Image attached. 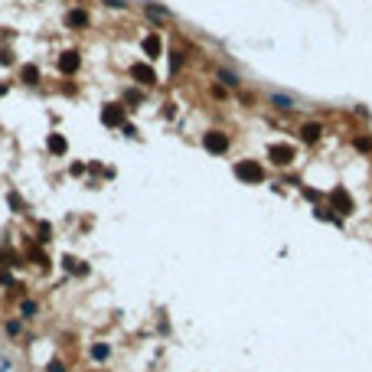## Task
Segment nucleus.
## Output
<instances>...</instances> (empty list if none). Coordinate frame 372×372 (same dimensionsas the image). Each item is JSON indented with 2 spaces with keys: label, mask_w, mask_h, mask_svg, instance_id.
I'll return each mask as SVG.
<instances>
[{
  "label": "nucleus",
  "mask_w": 372,
  "mask_h": 372,
  "mask_svg": "<svg viewBox=\"0 0 372 372\" xmlns=\"http://www.w3.org/2000/svg\"><path fill=\"white\" fill-rule=\"evenodd\" d=\"M268 160L274 167H291L294 164V147L291 144H271L268 147Z\"/></svg>",
  "instance_id": "2"
},
{
  "label": "nucleus",
  "mask_w": 372,
  "mask_h": 372,
  "mask_svg": "<svg viewBox=\"0 0 372 372\" xmlns=\"http://www.w3.org/2000/svg\"><path fill=\"white\" fill-rule=\"evenodd\" d=\"M271 105H274L278 111H294L297 101L291 98V95H284V92H271Z\"/></svg>",
  "instance_id": "10"
},
{
  "label": "nucleus",
  "mask_w": 372,
  "mask_h": 372,
  "mask_svg": "<svg viewBox=\"0 0 372 372\" xmlns=\"http://www.w3.org/2000/svg\"><path fill=\"white\" fill-rule=\"evenodd\" d=\"M180 66H183V59H180V53H170V72H180Z\"/></svg>",
  "instance_id": "22"
},
{
  "label": "nucleus",
  "mask_w": 372,
  "mask_h": 372,
  "mask_svg": "<svg viewBox=\"0 0 372 372\" xmlns=\"http://www.w3.org/2000/svg\"><path fill=\"white\" fill-rule=\"evenodd\" d=\"M203 147H206L209 153L222 157V153L229 150V137H225L222 131H206V134H203Z\"/></svg>",
  "instance_id": "3"
},
{
  "label": "nucleus",
  "mask_w": 372,
  "mask_h": 372,
  "mask_svg": "<svg viewBox=\"0 0 372 372\" xmlns=\"http://www.w3.org/2000/svg\"><path fill=\"white\" fill-rule=\"evenodd\" d=\"M10 206H13V209H23V199H20V196H13V193H10Z\"/></svg>",
  "instance_id": "28"
},
{
  "label": "nucleus",
  "mask_w": 372,
  "mask_h": 372,
  "mask_svg": "<svg viewBox=\"0 0 372 372\" xmlns=\"http://www.w3.org/2000/svg\"><path fill=\"white\" fill-rule=\"evenodd\" d=\"M300 141L304 144H317L320 141V134H323V128H320V121H307V124H300Z\"/></svg>",
  "instance_id": "7"
},
{
  "label": "nucleus",
  "mask_w": 372,
  "mask_h": 372,
  "mask_svg": "<svg viewBox=\"0 0 372 372\" xmlns=\"http://www.w3.org/2000/svg\"><path fill=\"white\" fill-rule=\"evenodd\" d=\"M92 359L105 362V359H108V346H105V343H98V346H92Z\"/></svg>",
  "instance_id": "19"
},
{
  "label": "nucleus",
  "mask_w": 372,
  "mask_h": 372,
  "mask_svg": "<svg viewBox=\"0 0 372 372\" xmlns=\"http://www.w3.org/2000/svg\"><path fill=\"white\" fill-rule=\"evenodd\" d=\"M36 310H39V307H36V300H23V304H20V314H23V317H33Z\"/></svg>",
  "instance_id": "20"
},
{
  "label": "nucleus",
  "mask_w": 372,
  "mask_h": 372,
  "mask_svg": "<svg viewBox=\"0 0 372 372\" xmlns=\"http://www.w3.org/2000/svg\"><path fill=\"white\" fill-rule=\"evenodd\" d=\"M78 66H82V62H78V53H75V49H69V53H62V56H59V69H62L66 75L78 72Z\"/></svg>",
  "instance_id": "8"
},
{
  "label": "nucleus",
  "mask_w": 372,
  "mask_h": 372,
  "mask_svg": "<svg viewBox=\"0 0 372 372\" xmlns=\"http://www.w3.org/2000/svg\"><path fill=\"white\" fill-rule=\"evenodd\" d=\"M46 372H66V366H62V362H59V359H53V362H49V366H46Z\"/></svg>",
  "instance_id": "25"
},
{
  "label": "nucleus",
  "mask_w": 372,
  "mask_h": 372,
  "mask_svg": "<svg viewBox=\"0 0 372 372\" xmlns=\"http://www.w3.org/2000/svg\"><path fill=\"white\" fill-rule=\"evenodd\" d=\"M105 3H108V7H118V10L124 7V0H105Z\"/></svg>",
  "instance_id": "29"
},
{
  "label": "nucleus",
  "mask_w": 372,
  "mask_h": 372,
  "mask_svg": "<svg viewBox=\"0 0 372 372\" xmlns=\"http://www.w3.org/2000/svg\"><path fill=\"white\" fill-rule=\"evenodd\" d=\"M62 268H66V271H72V274H78V278H82V274H88V268L78 261V258H72V255H66V258H62Z\"/></svg>",
  "instance_id": "16"
},
{
  "label": "nucleus",
  "mask_w": 372,
  "mask_h": 372,
  "mask_svg": "<svg viewBox=\"0 0 372 372\" xmlns=\"http://www.w3.org/2000/svg\"><path fill=\"white\" fill-rule=\"evenodd\" d=\"M330 209H333V212H339V216H350V212H353V199L346 196V189H343V186H336V189L330 193Z\"/></svg>",
  "instance_id": "4"
},
{
  "label": "nucleus",
  "mask_w": 372,
  "mask_h": 372,
  "mask_svg": "<svg viewBox=\"0 0 372 372\" xmlns=\"http://www.w3.org/2000/svg\"><path fill=\"white\" fill-rule=\"evenodd\" d=\"M212 98H225V85H212Z\"/></svg>",
  "instance_id": "27"
},
{
  "label": "nucleus",
  "mask_w": 372,
  "mask_h": 372,
  "mask_svg": "<svg viewBox=\"0 0 372 372\" xmlns=\"http://www.w3.org/2000/svg\"><path fill=\"white\" fill-rule=\"evenodd\" d=\"M46 147H49V153H56V157H59V153H66V137H62V134H49V141H46Z\"/></svg>",
  "instance_id": "13"
},
{
  "label": "nucleus",
  "mask_w": 372,
  "mask_h": 372,
  "mask_svg": "<svg viewBox=\"0 0 372 372\" xmlns=\"http://www.w3.org/2000/svg\"><path fill=\"white\" fill-rule=\"evenodd\" d=\"M235 176L245 180V183H261L264 180V167L255 164V160H239V164H235Z\"/></svg>",
  "instance_id": "1"
},
{
  "label": "nucleus",
  "mask_w": 372,
  "mask_h": 372,
  "mask_svg": "<svg viewBox=\"0 0 372 372\" xmlns=\"http://www.w3.org/2000/svg\"><path fill=\"white\" fill-rule=\"evenodd\" d=\"M49 222H43V225H39V229H36V235H39V242H49Z\"/></svg>",
  "instance_id": "23"
},
{
  "label": "nucleus",
  "mask_w": 372,
  "mask_h": 372,
  "mask_svg": "<svg viewBox=\"0 0 372 372\" xmlns=\"http://www.w3.org/2000/svg\"><path fill=\"white\" fill-rule=\"evenodd\" d=\"M356 147H359V150H372V141L369 137H356Z\"/></svg>",
  "instance_id": "24"
},
{
  "label": "nucleus",
  "mask_w": 372,
  "mask_h": 372,
  "mask_svg": "<svg viewBox=\"0 0 372 372\" xmlns=\"http://www.w3.org/2000/svg\"><path fill=\"white\" fill-rule=\"evenodd\" d=\"M144 13H147L153 23H167L170 20V10H160V7H153V3H144Z\"/></svg>",
  "instance_id": "14"
},
{
  "label": "nucleus",
  "mask_w": 372,
  "mask_h": 372,
  "mask_svg": "<svg viewBox=\"0 0 372 372\" xmlns=\"http://www.w3.org/2000/svg\"><path fill=\"white\" fill-rule=\"evenodd\" d=\"M66 23H69V26H75V30H82V26H88V13L85 10H69L66 13Z\"/></svg>",
  "instance_id": "12"
},
{
  "label": "nucleus",
  "mask_w": 372,
  "mask_h": 372,
  "mask_svg": "<svg viewBox=\"0 0 372 372\" xmlns=\"http://www.w3.org/2000/svg\"><path fill=\"white\" fill-rule=\"evenodd\" d=\"M101 124H105V128H118V124H124V105H105V111H101Z\"/></svg>",
  "instance_id": "6"
},
{
  "label": "nucleus",
  "mask_w": 372,
  "mask_h": 372,
  "mask_svg": "<svg viewBox=\"0 0 372 372\" xmlns=\"http://www.w3.org/2000/svg\"><path fill=\"white\" fill-rule=\"evenodd\" d=\"M30 261H33V264H39L43 271H46V268H49V258H46V255L39 252V248H33V252H30Z\"/></svg>",
  "instance_id": "17"
},
{
  "label": "nucleus",
  "mask_w": 372,
  "mask_h": 372,
  "mask_svg": "<svg viewBox=\"0 0 372 372\" xmlns=\"http://www.w3.org/2000/svg\"><path fill=\"white\" fill-rule=\"evenodd\" d=\"M20 82H23V85H36V82H39V66L26 62V66L20 69Z\"/></svg>",
  "instance_id": "11"
},
{
  "label": "nucleus",
  "mask_w": 372,
  "mask_h": 372,
  "mask_svg": "<svg viewBox=\"0 0 372 372\" xmlns=\"http://www.w3.org/2000/svg\"><path fill=\"white\" fill-rule=\"evenodd\" d=\"M124 101H128V105H141L144 95L137 92V88H128V92H124Z\"/></svg>",
  "instance_id": "18"
},
{
  "label": "nucleus",
  "mask_w": 372,
  "mask_h": 372,
  "mask_svg": "<svg viewBox=\"0 0 372 372\" xmlns=\"http://www.w3.org/2000/svg\"><path fill=\"white\" fill-rule=\"evenodd\" d=\"M160 49H164V43H160V36H157V33H147V36H144V53L150 56V59H157V56H160Z\"/></svg>",
  "instance_id": "9"
},
{
  "label": "nucleus",
  "mask_w": 372,
  "mask_h": 372,
  "mask_svg": "<svg viewBox=\"0 0 372 372\" xmlns=\"http://www.w3.org/2000/svg\"><path fill=\"white\" fill-rule=\"evenodd\" d=\"M216 78H219V82H222L225 88H239V85H242V82H239V75H235L232 69H219V72H216Z\"/></svg>",
  "instance_id": "15"
},
{
  "label": "nucleus",
  "mask_w": 372,
  "mask_h": 372,
  "mask_svg": "<svg viewBox=\"0 0 372 372\" xmlns=\"http://www.w3.org/2000/svg\"><path fill=\"white\" fill-rule=\"evenodd\" d=\"M23 333V323L20 320H10V323H7V336H20Z\"/></svg>",
  "instance_id": "21"
},
{
  "label": "nucleus",
  "mask_w": 372,
  "mask_h": 372,
  "mask_svg": "<svg viewBox=\"0 0 372 372\" xmlns=\"http://www.w3.org/2000/svg\"><path fill=\"white\" fill-rule=\"evenodd\" d=\"M164 118H170V121L176 118V105H164Z\"/></svg>",
  "instance_id": "26"
},
{
  "label": "nucleus",
  "mask_w": 372,
  "mask_h": 372,
  "mask_svg": "<svg viewBox=\"0 0 372 372\" xmlns=\"http://www.w3.org/2000/svg\"><path fill=\"white\" fill-rule=\"evenodd\" d=\"M131 78L137 82V85H147V88L157 85V72H153L150 66H144V62H134L131 66Z\"/></svg>",
  "instance_id": "5"
}]
</instances>
